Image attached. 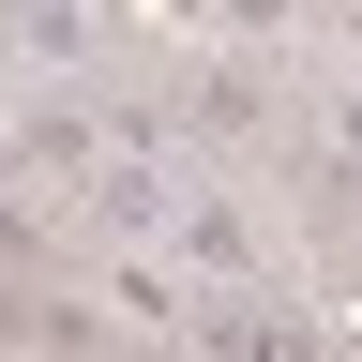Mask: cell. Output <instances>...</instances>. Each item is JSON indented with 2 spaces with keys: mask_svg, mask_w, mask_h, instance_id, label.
Wrapping results in <instances>:
<instances>
[{
  "mask_svg": "<svg viewBox=\"0 0 362 362\" xmlns=\"http://www.w3.org/2000/svg\"><path fill=\"white\" fill-rule=\"evenodd\" d=\"M181 347H197V362H347V332H332V317H302V302H272V287L197 302V317H181Z\"/></svg>",
  "mask_w": 362,
  "mask_h": 362,
  "instance_id": "1",
  "label": "cell"
},
{
  "mask_svg": "<svg viewBox=\"0 0 362 362\" xmlns=\"http://www.w3.org/2000/svg\"><path fill=\"white\" fill-rule=\"evenodd\" d=\"M151 257H166V272H211L226 302H242L257 272H272V242H257V211H242V197H166V226H151Z\"/></svg>",
  "mask_w": 362,
  "mask_h": 362,
  "instance_id": "2",
  "label": "cell"
},
{
  "mask_svg": "<svg viewBox=\"0 0 362 362\" xmlns=\"http://www.w3.org/2000/svg\"><path fill=\"white\" fill-rule=\"evenodd\" d=\"M30 272H61V211L0 166V287H30Z\"/></svg>",
  "mask_w": 362,
  "mask_h": 362,
  "instance_id": "3",
  "label": "cell"
},
{
  "mask_svg": "<svg viewBox=\"0 0 362 362\" xmlns=\"http://www.w3.org/2000/svg\"><path fill=\"white\" fill-rule=\"evenodd\" d=\"M0 45H16V61H106V16H61V0H30V16H0Z\"/></svg>",
  "mask_w": 362,
  "mask_h": 362,
  "instance_id": "4",
  "label": "cell"
},
{
  "mask_svg": "<svg viewBox=\"0 0 362 362\" xmlns=\"http://www.w3.org/2000/svg\"><path fill=\"white\" fill-rule=\"evenodd\" d=\"M106 302L136 317V332H181V317H197V287H181L166 257H106Z\"/></svg>",
  "mask_w": 362,
  "mask_h": 362,
  "instance_id": "5",
  "label": "cell"
},
{
  "mask_svg": "<svg viewBox=\"0 0 362 362\" xmlns=\"http://www.w3.org/2000/svg\"><path fill=\"white\" fill-rule=\"evenodd\" d=\"M181 106L242 136V121H272V90H257V61H197V90H181Z\"/></svg>",
  "mask_w": 362,
  "mask_h": 362,
  "instance_id": "6",
  "label": "cell"
},
{
  "mask_svg": "<svg viewBox=\"0 0 362 362\" xmlns=\"http://www.w3.org/2000/svg\"><path fill=\"white\" fill-rule=\"evenodd\" d=\"M151 362H197V347H151Z\"/></svg>",
  "mask_w": 362,
  "mask_h": 362,
  "instance_id": "7",
  "label": "cell"
}]
</instances>
